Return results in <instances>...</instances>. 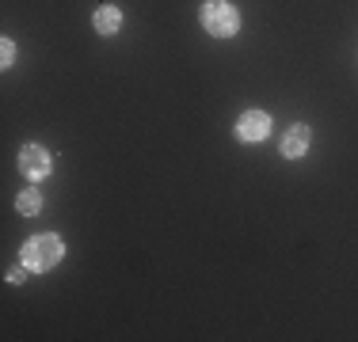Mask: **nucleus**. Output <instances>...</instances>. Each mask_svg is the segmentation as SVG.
Returning <instances> with one entry per match:
<instances>
[{
	"mask_svg": "<svg viewBox=\"0 0 358 342\" xmlns=\"http://www.w3.org/2000/svg\"><path fill=\"white\" fill-rule=\"evenodd\" d=\"M0 54H4V61H0V65L8 68V65L15 61V42H12V38H4V46H0Z\"/></svg>",
	"mask_w": 358,
	"mask_h": 342,
	"instance_id": "6e6552de",
	"label": "nucleus"
},
{
	"mask_svg": "<svg viewBox=\"0 0 358 342\" xmlns=\"http://www.w3.org/2000/svg\"><path fill=\"white\" fill-rule=\"evenodd\" d=\"M118 27H122V12H118V8H99L96 12V31L99 34H115Z\"/></svg>",
	"mask_w": 358,
	"mask_h": 342,
	"instance_id": "423d86ee",
	"label": "nucleus"
},
{
	"mask_svg": "<svg viewBox=\"0 0 358 342\" xmlns=\"http://www.w3.org/2000/svg\"><path fill=\"white\" fill-rule=\"evenodd\" d=\"M267 133H271V118L263 114V110H248V114H241V122H236V137H241L244 144L267 141Z\"/></svg>",
	"mask_w": 358,
	"mask_h": 342,
	"instance_id": "20e7f679",
	"label": "nucleus"
},
{
	"mask_svg": "<svg viewBox=\"0 0 358 342\" xmlns=\"http://www.w3.org/2000/svg\"><path fill=\"white\" fill-rule=\"evenodd\" d=\"M199 20L214 38H229V34L241 31V15H236V8H229L225 0H210V4L199 12Z\"/></svg>",
	"mask_w": 358,
	"mask_h": 342,
	"instance_id": "f03ea898",
	"label": "nucleus"
},
{
	"mask_svg": "<svg viewBox=\"0 0 358 342\" xmlns=\"http://www.w3.org/2000/svg\"><path fill=\"white\" fill-rule=\"evenodd\" d=\"M50 168H54V160H50V152L42 149V144H23L20 152V171L27 179H46Z\"/></svg>",
	"mask_w": 358,
	"mask_h": 342,
	"instance_id": "7ed1b4c3",
	"label": "nucleus"
},
{
	"mask_svg": "<svg viewBox=\"0 0 358 342\" xmlns=\"http://www.w3.org/2000/svg\"><path fill=\"white\" fill-rule=\"evenodd\" d=\"M15 209H20L23 217H35V213L42 209V194L38 191H23L20 198H15Z\"/></svg>",
	"mask_w": 358,
	"mask_h": 342,
	"instance_id": "0eeeda50",
	"label": "nucleus"
},
{
	"mask_svg": "<svg viewBox=\"0 0 358 342\" xmlns=\"http://www.w3.org/2000/svg\"><path fill=\"white\" fill-rule=\"evenodd\" d=\"M62 255H65L62 236H54V232L31 236L27 244H23V267L27 270H54L57 262H62Z\"/></svg>",
	"mask_w": 358,
	"mask_h": 342,
	"instance_id": "f257e3e1",
	"label": "nucleus"
},
{
	"mask_svg": "<svg viewBox=\"0 0 358 342\" xmlns=\"http://www.w3.org/2000/svg\"><path fill=\"white\" fill-rule=\"evenodd\" d=\"M309 141H313V133H309V126H294L286 137H282V156L286 160H297V156H305V149H309Z\"/></svg>",
	"mask_w": 358,
	"mask_h": 342,
	"instance_id": "39448f33",
	"label": "nucleus"
}]
</instances>
